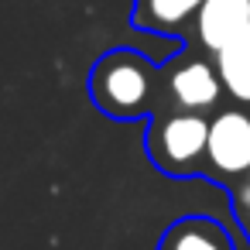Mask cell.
<instances>
[{
    "mask_svg": "<svg viewBox=\"0 0 250 250\" xmlns=\"http://www.w3.org/2000/svg\"><path fill=\"white\" fill-rule=\"evenodd\" d=\"M192 31L195 42L209 55H216L219 48L250 35V0H202Z\"/></svg>",
    "mask_w": 250,
    "mask_h": 250,
    "instance_id": "5",
    "label": "cell"
},
{
    "mask_svg": "<svg viewBox=\"0 0 250 250\" xmlns=\"http://www.w3.org/2000/svg\"><path fill=\"white\" fill-rule=\"evenodd\" d=\"M212 65L219 72V83H223V93L236 103H250V35L236 38L233 45L219 48L212 55Z\"/></svg>",
    "mask_w": 250,
    "mask_h": 250,
    "instance_id": "8",
    "label": "cell"
},
{
    "mask_svg": "<svg viewBox=\"0 0 250 250\" xmlns=\"http://www.w3.org/2000/svg\"><path fill=\"white\" fill-rule=\"evenodd\" d=\"M161 86H165V103L175 110H188V113H209L219 106V96H223L219 72L212 59H202V55H185L165 65Z\"/></svg>",
    "mask_w": 250,
    "mask_h": 250,
    "instance_id": "4",
    "label": "cell"
},
{
    "mask_svg": "<svg viewBox=\"0 0 250 250\" xmlns=\"http://www.w3.org/2000/svg\"><path fill=\"white\" fill-rule=\"evenodd\" d=\"M247 171H250V113L240 106H226L216 117H209L202 178L229 188Z\"/></svg>",
    "mask_w": 250,
    "mask_h": 250,
    "instance_id": "3",
    "label": "cell"
},
{
    "mask_svg": "<svg viewBox=\"0 0 250 250\" xmlns=\"http://www.w3.org/2000/svg\"><path fill=\"white\" fill-rule=\"evenodd\" d=\"M89 100L110 120H147L165 103L161 69L137 48H110L89 69Z\"/></svg>",
    "mask_w": 250,
    "mask_h": 250,
    "instance_id": "1",
    "label": "cell"
},
{
    "mask_svg": "<svg viewBox=\"0 0 250 250\" xmlns=\"http://www.w3.org/2000/svg\"><path fill=\"white\" fill-rule=\"evenodd\" d=\"M209 117L161 103L147 117L144 151L165 178H202L206 171Z\"/></svg>",
    "mask_w": 250,
    "mask_h": 250,
    "instance_id": "2",
    "label": "cell"
},
{
    "mask_svg": "<svg viewBox=\"0 0 250 250\" xmlns=\"http://www.w3.org/2000/svg\"><path fill=\"white\" fill-rule=\"evenodd\" d=\"M240 226H243V233H247V240H250V219H243Z\"/></svg>",
    "mask_w": 250,
    "mask_h": 250,
    "instance_id": "10",
    "label": "cell"
},
{
    "mask_svg": "<svg viewBox=\"0 0 250 250\" xmlns=\"http://www.w3.org/2000/svg\"><path fill=\"white\" fill-rule=\"evenodd\" d=\"M229 206H233V216L243 223V219H250V171L247 175H240L229 188Z\"/></svg>",
    "mask_w": 250,
    "mask_h": 250,
    "instance_id": "9",
    "label": "cell"
},
{
    "mask_svg": "<svg viewBox=\"0 0 250 250\" xmlns=\"http://www.w3.org/2000/svg\"><path fill=\"white\" fill-rule=\"evenodd\" d=\"M199 7H202V0H134L130 24L137 31H147V35L185 38Z\"/></svg>",
    "mask_w": 250,
    "mask_h": 250,
    "instance_id": "7",
    "label": "cell"
},
{
    "mask_svg": "<svg viewBox=\"0 0 250 250\" xmlns=\"http://www.w3.org/2000/svg\"><path fill=\"white\" fill-rule=\"evenodd\" d=\"M154 250H236V247H233L229 229H223L219 219L188 212L161 229Z\"/></svg>",
    "mask_w": 250,
    "mask_h": 250,
    "instance_id": "6",
    "label": "cell"
}]
</instances>
